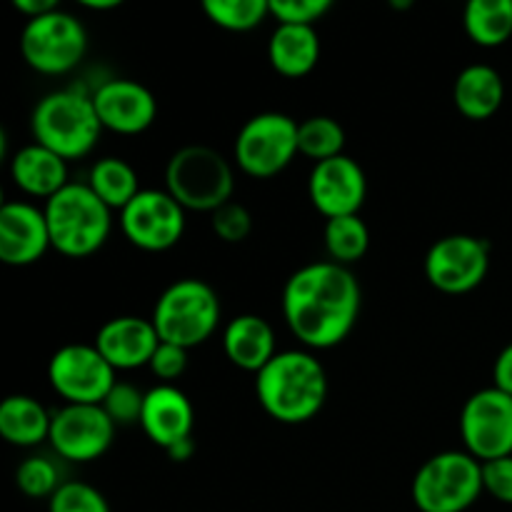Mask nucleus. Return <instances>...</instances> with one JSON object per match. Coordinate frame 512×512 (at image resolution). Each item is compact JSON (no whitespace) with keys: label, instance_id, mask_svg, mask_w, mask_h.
I'll list each match as a JSON object with an SVG mask.
<instances>
[{"label":"nucleus","instance_id":"nucleus-1","mask_svg":"<svg viewBox=\"0 0 512 512\" xmlns=\"http://www.w3.org/2000/svg\"><path fill=\"white\" fill-rule=\"evenodd\" d=\"M280 305L290 333L305 348L330 350L353 333L363 290L353 270L333 260H318L290 275Z\"/></svg>","mask_w":512,"mask_h":512},{"label":"nucleus","instance_id":"nucleus-2","mask_svg":"<svg viewBox=\"0 0 512 512\" xmlns=\"http://www.w3.org/2000/svg\"><path fill=\"white\" fill-rule=\"evenodd\" d=\"M255 395L265 413L283 425H303L328 400V375L308 350H280L258 375Z\"/></svg>","mask_w":512,"mask_h":512},{"label":"nucleus","instance_id":"nucleus-3","mask_svg":"<svg viewBox=\"0 0 512 512\" xmlns=\"http://www.w3.org/2000/svg\"><path fill=\"white\" fill-rule=\"evenodd\" d=\"M33 143L53 150L63 160L85 158L98 145L103 123L95 113L93 95L65 88L43 95L30 115Z\"/></svg>","mask_w":512,"mask_h":512},{"label":"nucleus","instance_id":"nucleus-4","mask_svg":"<svg viewBox=\"0 0 512 512\" xmlns=\"http://www.w3.org/2000/svg\"><path fill=\"white\" fill-rule=\"evenodd\" d=\"M50 245L65 258H88L108 240L113 210L90 190L88 183H68L43 203Z\"/></svg>","mask_w":512,"mask_h":512},{"label":"nucleus","instance_id":"nucleus-5","mask_svg":"<svg viewBox=\"0 0 512 512\" xmlns=\"http://www.w3.org/2000/svg\"><path fill=\"white\" fill-rule=\"evenodd\" d=\"M220 315L223 308L213 285L200 278H183L160 293L150 320L163 343L193 350L218 330Z\"/></svg>","mask_w":512,"mask_h":512},{"label":"nucleus","instance_id":"nucleus-6","mask_svg":"<svg viewBox=\"0 0 512 512\" xmlns=\"http://www.w3.org/2000/svg\"><path fill=\"white\" fill-rule=\"evenodd\" d=\"M165 190L195 213H210L233 200L235 175L228 158L208 145L175 150L165 168Z\"/></svg>","mask_w":512,"mask_h":512},{"label":"nucleus","instance_id":"nucleus-7","mask_svg":"<svg viewBox=\"0 0 512 512\" xmlns=\"http://www.w3.org/2000/svg\"><path fill=\"white\" fill-rule=\"evenodd\" d=\"M483 493V463L465 450H445L428 458L410 485L420 512H465Z\"/></svg>","mask_w":512,"mask_h":512},{"label":"nucleus","instance_id":"nucleus-8","mask_svg":"<svg viewBox=\"0 0 512 512\" xmlns=\"http://www.w3.org/2000/svg\"><path fill=\"white\" fill-rule=\"evenodd\" d=\"M300 123L285 113H258L235 135L233 155L238 168L250 178H273L293 163L298 150Z\"/></svg>","mask_w":512,"mask_h":512},{"label":"nucleus","instance_id":"nucleus-9","mask_svg":"<svg viewBox=\"0 0 512 512\" xmlns=\"http://www.w3.org/2000/svg\"><path fill=\"white\" fill-rule=\"evenodd\" d=\"M88 50L85 25L68 10H53L25 20L20 33L23 60L40 75H65L80 65Z\"/></svg>","mask_w":512,"mask_h":512},{"label":"nucleus","instance_id":"nucleus-10","mask_svg":"<svg viewBox=\"0 0 512 512\" xmlns=\"http://www.w3.org/2000/svg\"><path fill=\"white\" fill-rule=\"evenodd\" d=\"M48 383L65 405H103L118 380L115 368L95 345L70 343L50 358Z\"/></svg>","mask_w":512,"mask_h":512},{"label":"nucleus","instance_id":"nucleus-11","mask_svg":"<svg viewBox=\"0 0 512 512\" xmlns=\"http://www.w3.org/2000/svg\"><path fill=\"white\" fill-rule=\"evenodd\" d=\"M460 438L480 463L512 455V395L498 388L470 395L460 410Z\"/></svg>","mask_w":512,"mask_h":512},{"label":"nucleus","instance_id":"nucleus-12","mask_svg":"<svg viewBox=\"0 0 512 512\" xmlns=\"http://www.w3.org/2000/svg\"><path fill=\"white\" fill-rule=\"evenodd\" d=\"M120 228L135 248L165 253L183 240L185 208L168 190L143 188L120 210Z\"/></svg>","mask_w":512,"mask_h":512},{"label":"nucleus","instance_id":"nucleus-13","mask_svg":"<svg viewBox=\"0 0 512 512\" xmlns=\"http://www.w3.org/2000/svg\"><path fill=\"white\" fill-rule=\"evenodd\" d=\"M490 270L488 240L455 233L435 240L425 255V278L435 290L463 295L483 285Z\"/></svg>","mask_w":512,"mask_h":512},{"label":"nucleus","instance_id":"nucleus-14","mask_svg":"<svg viewBox=\"0 0 512 512\" xmlns=\"http://www.w3.org/2000/svg\"><path fill=\"white\" fill-rule=\"evenodd\" d=\"M113 438L115 423L103 405H63L53 413L48 443L63 460L93 463L108 453Z\"/></svg>","mask_w":512,"mask_h":512},{"label":"nucleus","instance_id":"nucleus-15","mask_svg":"<svg viewBox=\"0 0 512 512\" xmlns=\"http://www.w3.org/2000/svg\"><path fill=\"white\" fill-rule=\"evenodd\" d=\"M308 198L325 220L360 215L368 198V178L350 155L315 163L308 178Z\"/></svg>","mask_w":512,"mask_h":512},{"label":"nucleus","instance_id":"nucleus-16","mask_svg":"<svg viewBox=\"0 0 512 512\" xmlns=\"http://www.w3.org/2000/svg\"><path fill=\"white\" fill-rule=\"evenodd\" d=\"M93 105L103 130H113L120 135L145 133L158 118V100L138 80H105L95 88Z\"/></svg>","mask_w":512,"mask_h":512},{"label":"nucleus","instance_id":"nucleus-17","mask_svg":"<svg viewBox=\"0 0 512 512\" xmlns=\"http://www.w3.org/2000/svg\"><path fill=\"white\" fill-rule=\"evenodd\" d=\"M50 245L43 208L28 200H8L0 208V260L10 268H25L43 258Z\"/></svg>","mask_w":512,"mask_h":512},{"label":"nucleus","instance_id":"nucleus-18","mask_svg":"<svg viewBox=\"0 0 512 512\" xmlns=\"http://www.w3.org/2000/svg\"><path fill=\"white\" fill-rule=\"evenodd\" d=\"M93 345L118 373V370H138L150 365V358L160 345V335L150 318L118 315L100 325Z\"/></svg>","mask_w":512,"mask_h":512},{"label":"nucleus","instance_id":"nucleus-19","mask_svg":"<svg viewBox=\"0 0 512 512\" xmlns=\"http://www.w3.org/2000/svg\"><path fill=\"white\" fill-rule=\"evenodd\" d=\"M195 410L188 395L175 385H155L145 393L140 428L158 448L168 450L175 443L193 438Z\"/></svg>","mask_w":512,"mask_h":512},{"label":"nucleus","instance_id":"nucleus-20","mask_svg":"<svg viewBox=\"0 0 512 512\" xmlns=\"http://www.w3.org/2000/svg\"><path fill=\"white\" fill-rule=\"evenodd\" d=\"M223 350L235 368L258 375L278 355L275 333L263 315H235L223 330Z\"/></svg>","mask_w":512,"mask_h":512},{"label":"nucleus","instance_id":"nucleus-21","mask_svg":"<svg viewBox=\"0 0 512 512\" xmlns=\"http://www.w3.org/2000/svg\"><path fill=\"white\" fill-rule=\"evenodd\" d=\"M10 178H13L15 188L23 190L30 198H43L45 203L70 183L68 160L38 143L23 145L10 158Z\"/></svg>","mask_w":512,"mask_h":512},{"label":"nucleus","instance_id":"nucleus-22","mask_svg":"<svg viewBox=\"0 0 512 512\" xmlns=\"http://www.w3.org/2000/svg\"><path fill=\"white\" fill-rule=\"evenodd\" d=\"M505 100L503 75L493 65H468L453 85V103L468 120H488Z\"/></svg>","mask_w":512,"mask_h":512},{"label":"nucleus","instance_id":"nucleus-23","mask_svg":"<svg viewBox=\"0 0 512 512\" xmlns=\"http://www.w3.org/2000/svg\"><path fill=\"white\" fill-rule=\"evenodd\" d=\"M268 60L275 73L303 78L320 60L318 30L308 25H278L268 40Z\"/></svg>","mask_w":512,"mask_h":512},{"label":"nucleus","instance_id":"nucleus-24","mask_svg":"<svg viewBox=\"0 0 512 512\" xmlns=\"http://www.w3.org/2000/svg\"><path fill=\"white\" fill-rule=\"evenodd\" d=\"M53 415L30 395H8L0 403V435L15 448H35L50 440Z\"/></svg>","mask_w":512,"mask_h":512},{"label":"nucleus","instance_id":"nucleus-25","mask_svg":"<svg viewBox=\"0 0 512 512\" xmlns=\"http://www.w3.org/2000/svg\"><path fill=\"white\" fill-rule=\"evenodd\" d=\"M463 25L475 45L500 48L512 38V0H470Z\"/></svg>","mask_w":512,"mask_h":512},{"label":"nucleus","instance_id":"nucleus-26","mask_svg":"<svg viewBox=\"0 0 512 512\" xmlns=\"http://www.w3.org/2000/svg\"><path fill=\"white\" fill-rule=\"evenodd\" d=\"M88 185L110 210H123L140 193V180L133 165L123 158H100L90 168Z\"/></svg>","mask_w":512,"mask_h":512},{"label":"nucleus","instance_id":"nucleus-27","mask_svg":"<svg viewBox=\"0 0 512 512\" xmlns=\"http://www.w3.org/2000/svg\"><path fill=\"white\" fill-rule=\"evenodd\" d=\"M323 240L330 260L348 268L368 253L370 230L360 215H343V218L325 220Z\"/></svg>","mask_w":512,"mask_h":512},{"label":"nucleus","instance_id":"nucleus-28","mask_svg":"<svg viewBox=\"0 0 512 512\" xmlns=\"http://www.w3.org/2000/svg\"><path fill=\"white\" fill-rule=\"evenodd\" d=\"M345 148V128L330 115H313L305 118L298 128V150L305 158L323 163L338 158Z\"/></svg>","mask_w":512,"mask_h":512},{"label":"nucleus","instance_id":"nucleus-29","mask_svg":"<svg viewBox=\"0 0 512 512\" xmlns=\"http://www.w3.org/2000/svg\"><path fill=\"white\" fill-rule=\"evenodd\" d=\"M203 13L218 28L248 33L270 15V0H205Z\"/></svg>","mask_w":512,"mask_h":512},{"label":"nucleus","instance_id":"nucleus-30","mask_svg":"<svg viewBox=\"0 0 512 512\" xmlns=\"http://www.w3.org/2000/svg\"><path fill=\"white\" fill-rule=\"evenodd\" d=\"M15 485L28 498L50 500L55 495V490L63 485V480H60V470L53 460L43 458V455H30L15 470Z\"/></svg>","mask_w":512,"mask_h":512},{"label":"nucleus","instance_id":"nucleus-31","mask_svg":"<svg viewBox=\"0 0 512 512\" xmlns=\"http://www.w3.org/2000/svg\"><path fill=\"white\" fill-rule=\"evenodd\" d=\"M48 512H110V505L93 485L83 480H65L48 500Z\"/></svg>","mask_w":512,"mask_h":512},{"label":"nucleus","instance_id":"nucleus-32","mask_svg":"<svg viewBox=\"0 0 512 512\" xmlns=\"http://www.w3.org/2000/svg\"><path fill=\"white\" fill-rule=\"evenodd\" d=\"M145 393H140L135 385L130 383H115L108 398L103 400V410L110 415L115 428H130V425H140V415H143Z\"/></svg>","mask_w":512,"mask_h":512},{"label":"nucleus","instance_id":"nucleus-33","mask_svg":"<svg viewBox=\"0 0 512 512\" xmlns=\"http://www.w3.org/2000/svg\"><path fill=\"white\" fill-rule=\"evenodd\" d=\"M330 0H270V18L278 25H308L315 28L318 20L330 13Z\"/></svg>","mask_w":512,"mask_h":512},{"label":"nucleus","instance_id":"nucleus-34","mask_svg":"<svg viewBox=\"0 0 512 512\" xmlns=\"http://www.w3.org/2000/svg\"><path fill=\"white\" fill-rule=\"evenodd\" d=\"M210 228L223 243H243V240H248L250 230H253V215L248 213L245 205L230 200L228 205H223V208L210 215Z\"/></svg>","mask_w":512,"mask_h":512},{"label":"nucleus","instance_id":"nucleus-35","mask_svg":"<svg viewBox=\"0 0 512 512\" xmlns=\"http://www.w3.org/2000/svg\"><path fill=\"white\" fill-rule=\"evenodd\" d=\"M150 373L160 380V385H173L175 380L183 378L185 370H188V350L180 348V345L163 343L155 348L153 358H150Z\"/></svg>","mask_w":512,"mask_h":512},{"label":"nucleus","instance_id":"nucleus-36","mask_svg":"<svg viewBox=\"0 0 512 512\" xmlns=\"http://www.w3.org/2000/svg\"><path fill=\"white\" fill-rule=\"evenodd\" d=\"M483 488L498 503L512 505V455L483 463Z\"/></svg>","mask_w":512,"mask_h":512},{"label":"nucleus","instance_id":"nucleus-37","mask_svg":"<svg viewBox=\"0 0 512 512\" xmlns=\"http://www.w3.org/2000/svg\"><path fill=\"white\" fill-rule=\"evenodd\" d=\"M493 388L512 395V343L500 350L493 365Z\"/></svg>","mask_w":512,"mask_h":512},{"label":"nucleus","instance_id":"nucleus-38","mask_svg":"<svg viewBox=\"0 0 512 512\" xmlns=\"http://www.w3.org/2000/svg\"><path fill=\"white\" fill-rule=\"evenodd\" d=\"M13 8L23 15L25 20L40 18V15H48L53 10H58L55 0H13Z\"/></svg>","mask_w":512,"mask_h":512},{"label":"nucleus","instance_id":"nucleus-39","mask_svg":"<svg viewBox=\"0 0 512 512\" xmlns=\"http://www.w3.org/2000/svg\"><path fill=\"white\" fill-rule=\"evenodd\" d=\"M165 453H168V458L173 460V463H188V460L195 455L193 438L183 440V443H175L173 448H168V450H165Z\"/></svg>","mask_w":512,"mask_h":512},{"label":"nucleus","instance_id":"nucleus-40","mask_svg":"<svg viewBox=\"0 0 512 512\" xmlns=\"http://www.w3.org/2000/svg\"><path fill=\"white\" fill-rule=\"evenodd\" d=\"M80 5L88 10H115L120 8V0H83Z\"/></svg>","mask_w":512,"mask_h":512}]
</instances>
